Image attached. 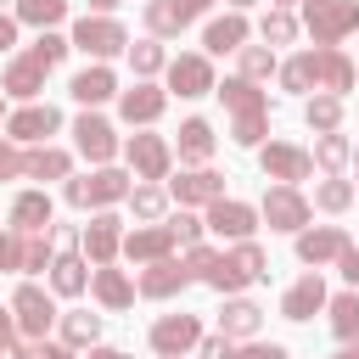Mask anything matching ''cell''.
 I'll list each match as a JSON object with an SVG mask.
<instances>
[{
    "label": "cell",
    "mask_w": 359,
    "mask_h": 359,
    "mask_svg": "<svg viewBox=\"0 0 359 359\" xmlns=\"http://www.w3.org/2000/svg\"><path fill=\"white\" fill-rule=\"evenodd\" d=\"M325 303H331V292H325L320 269H303V275H297V280L280 292V314H286V320H314Z\"/></svg>",
    "instance_id": "7402d4cb"
},
{
    "label": "cell",
    "mask_w": 359,
    "mask_h": 359,
    "mask_svg": "<svg viewBox=\"0 0 359 359\" xmlns=\"http://www.w3.org/2000/svg\"><path fill=\"white\" fill-rule=\"evenodd\" d=\"M0 50H17V11H0Z\"/></svg>",
    "instance_id": "816d5d0a"
},
{
    "label": "cell",
    "mask_w": 359,
    "mask_h": 359,
    "mask_svg": "<svg viewBox=\"0 0 359 359\" xmlns=\"http://www.w3.org/2000/svg\"><path fill=\"white\" fill-rule=\"evenodd\" d=\"M303 6V28L314 45H342L348 34H359V0H297Z\"/></svg>",
    "instance_id": "277c9868"
},
{
    "label": "cell",
    "mask_w": 359,
    "mask_h": 359,
    "mask_svg": "<svg viewBox=\"0 0 359 359\" xmlns=\"http://www.w3.org/2000/svg\"><path fill=\"white\" fill-rule=\"evenodd\" d=\"M90 292H95V303H101V309H112V314H118V309H129V303H135V292H140V286H135L123 269L95 264V269H90Z\"/></svg>",
    "instance_id": "83f0119b"
},
{
    "label": "cell",
    "mask_w": 359,
    "mask_h": 359,
    "mask_svg": "<svg viewBox=\"0 0 359 359\" xmlns=\"http://www.w3.org/2000/svg\"><path fill=\"white\" fill-rule=\"evenodd\" d=\"M168 230H174V241H180V247H196V241L208 236V219H196V213H185V208H180V213L168 219Z\"/></svg>",
    "instance_id": "7dc6e473"
},
{
    "label": "cell",
    "mask_w": 359,
    "mask_h": 359,
    "mask_svg": "<svg viewBox=\"0 0 359 359\" xmlns=\"http://www.w3.org/2000/svg\"><path fill=\"white\" fill-rule=\"evenodd\" d=\"M67 95H73L79 107H101V101H118V73H112L107 62H90L84 73H73Z\"/></svg>",
    "instance_id": "484cf974"
},
{
    "label": "cell",
    "mask_w": 359,
    "mask_h": 359,
    "mask_svg": "<svg viewBox=\"0 0 359 359\" xmlns=\"http://www.w3.org/2000/svg\"><path fill=\"white\" fill-rule=\"evenodd\" d=\"M219 331L224 337H236V342H252L258 331H264V309L252 303V297H224V309H219Z\"/></svg>",
    "instance_id": "f1b7e54d"
},
{
    "label": "cell",
    "mask_w": 359,
    "mask_h": 359,
    "mask_svg": "<svg viewBox=\"0 0 359 359\" xmlns=\"http://www.w3.org/2000/svg\"><path fill=\"white\" fill-rule=\"evenodd\" d=\"M129 213H135L140 224L168 219V185H163V180H140V185L129 191Z\"/></svg>",
    "instance_id": "d6a6232c"
},
{
    "label": "cell",
    "mask_w": 359,
    "mask_h": 359,
    "mask_svg": "<svg viewBox=\"0 0 359 359\" xmlns=\"http://www.w3.org/2000/svg\"><path fill=\"white\" fill-rule=\"evenodd\" d=\"M45 62L34 56V50H17L11 62H6V73H0V90L11 95V101H39V90H45Z\"/></svg>",
    "instance_id": "ffe728a7"
},
{
    "label": "cell",
    "mask_w": 359,
    "mask_h": 359,
    "mask_svg": "<svg viewBox=\"0 0 359 359\" xmlns=\"http://www.w3.org/2000/svg\"><path fill=\"white\" fill-rule=\"evenodd\" d=\"M28 50H34V56H39L45 67H56V62H62V56L73 50V39H67V34H56V28H39V39H34Z\"/></svg>",
    "instance_id": "f6af8a7d"
},
{
    "label": "cell",
    "mask_w": 359,
    "mask_h": 359,
    "mask_svg": "<svg viewBox=\"0 0 359 359\" xmlns=\"http://www.w3.org/2000/svg\"><path fill=\"white\" fill-rule=\"evenodd\" d=\"M230 258H236V269H241L247 280H269V252H264L252 236H247V241H236V247H230Z\"/></svg>",
    "instance_id": "ee69618b"
},
{
    "label": "cell",
    "mask_w": 359,
    "mask_h": 359,
    "mask_svg": "<svg viewBox=\"0 0 359 359\" xmlns=\"http://www.w3.org/2000/svg\"><path fill=\"white\" fill-rule=\"evenodd\" d=\"M0 180H28V146L0 135Z\"/></svg>",
    "instance_id": "bcb514c9"
},
{
    "label": "cell",
    "mask_w": 359,
    "mask_h": 359,
    "mask_svg": "<svg viewBox=\"0 0 359 359\" xmlns=\"http://www.w3.org/2000/svg\"><path fill=\"white\" fill-rule=\"evenodd\" d=\"M359 196H353V180H342V174H325L320 185H314V208L320 213H348Z\"/></svg>",
    "instance_id": "f35d334b"
},
{
    "label": "cell",
    "mask_w": 359,
    "mask_h": 359,
    "mask_svg": "<svg viewBox=\"0 0 359 359\" xmlns=\"http://www.w3.org/2000/svg\"><path fill=\"white\" fill-rule=\"evenodd\" d=\"M348 247H353V241H348V230H342V224H309V230H297V258H303L309 269L337 264Z\"/></svg>",
    "instance_id": "e0dca14e"
},
{
    "label": "cell",
    "mask_w": 359,
    "mask_h": 359,
    "mask_svg": "<svg viewBox=\"0 0 359 359\" xmlns=\"http://www.w3.org/2000/svg\"><path fill=\"white\" fill-rule=\"evenodd\" d=\"M247 6H258V0H230V11H247Z\"/></svg>",
    "instance_id": "6f0895ef"
},
{
    "label": "cell",
    "mask_w": 359,
    "mask_h": 359,
    "mask_svg": "<svg viewBox=\"0 0 359 359\" xmlns=\"http://www.w3.org/2000/svg\"><path fill=\"white\" fill-rule=\"evenodd\" d=\"M325 314H331V337H337V342H359V292H353V286L337 292V297L325 303Z\"/></svg>",
    "instance_id": "836d02e7"
},
{
    "label": "cell",
    "mask_w": 359,
    "mask_h": 359,
    "mask_svg": "<svg viewBox=\"0 0 359 359\" xmlns=\"http://www.w3.org/2000/svg\"><path fill=\"white\" fill-rule=\"evenodd\" d=\"M247 34H252L247 11H224V17H213V22L202 28V50H208V56H236V50L247 45Z\"/></svg>",
    "instance_id": "cb8c5ba5"
},
{
    "label": "cell",
    "mask_w": 359,
    "mask_h": 359,
    "mask_svg": "<svg viewBox=\"0 0 359 359\" xmlns=\"http://www.w3.org/2000/svg\"><path fill=\"white\" fill-rule=\"evenodd\" d=\"M168 112V84H151V79H135L129 90H118V118L129 129H151L157 118Z\"/></svg>",
    "instance_id": "9c48e42d"
},
{
    "label": "cell",
    "mask_w": 359,
    "mask_h": 359,
    "mask_svg": "<svg viewBox=\"0 0 359 359\" xmlns=\"http://www.w3.org/2000/svg\"><path fill=\"white\" fill-rule=\"evenodd\" d=\"M202 286H213V292L236 297V292H241V286H252V280H247V275L236 269V258H230V252H219V258H213V269L202 275Z\"/></svg>",
    "instance_id": "7bdbcfd3"
},
{
    "label": "cell",
    "mask_w": 359,
    "mask_h": 359,
    "mask_svg": "<svg viewBox=\"0 0 359 359\" xmlns=\"http://www.w3.org/2000/svg\"><path fill=\"white\" fill-rule=\"evenodd\" d=\"M73 146H79V157H84V163H95V168H101V163H112V157H118V129H112L95 107H84V112L73 118Z\"/></svg>",
    "instance_id": "7c38bea8"
},
{
    "label": "cell",
    "mask_w": 359,
    "mask_h": 359,
    "mask_svg": "<svg viewBox=\"0 0 359 359\" xmlns=\"http://www.w3.org/2000/svg\"><path fill=\"white\" fill-rule=\"evenodd\" d=\"M269 6H297V0H269Z\"/></svg>",
    "instance_id": "94428289"
},
{
    "label": "cell",
    "mask_w": 359,
    "mask_h": 359,
    "mask_svg": "<svg viewBox=\"0 0 359 359\" xmlns=\"http://www.w3.org/2000/svg\"><path fill=\"white\" fill-rule=\"evenodd\" d=\"M90 269H95V264H90L79 247H62L56 264H50V292H56V297H84V292H90Z\"/></svg>",
    "instance_id": "d4e9b609"
},
{
    "label": "cell",
    "mask_w": 359,
    "mask_h": 359,
    "mask_svg": "<svg viewBox=\"0 0 359 359\" xmlns=\"http://www.w3.org/2000/svg\"><path fill=\"white\" fill-rule=\"evenodd\" d=\"M118 6H123V0H90V11H101V17H112Z\"/></svg>",
    "instance_id": "9f6ffc18"
},
{
    "label": "cell",
    "mask_w": 359,
    "mask_h": 359,
    "mask_svg": "<svg viewBox=\"0 0 359 359\" xmlns=\"http://www.w3.org/2000/svg\"><path fill=\"white\" fill-rule=\"evenodd\" d=\"M56 129H62V112H56L50 101H22V107L6 118V135H11L17 146H45Z\"/></svg>",
    "instance_id": "9a60e30c"
},
{
    "label": "cell",
    "mask_w": 359,
    "mask_h": 359,
    "mask_svg": "<svg viewBox=\"0 0 359 359\" xmlns=\"http://www.w3.org/2000/svg\"><path fill=\"white\" fill-rule=\"evenodd\" d=\"M50 224H56L50 196H45V191H17V202H11V230H17V236H34V230H50Z\"/></svg>",
    "instance_id": "f546056e"
},
{
    "label": "cell",
    "mask_w": 359,
    "mask_h": 359,
    "mask_svg": "<svg viewBox=\"0 0 359 359\" xmlns=\"http://www.w3.org/2000/svg\"><path fill=\"white\" fill-rule=\"evenodd\" d=\"M236 359H292V348L286 342H236Z\"/></svg>",
    "instance_id": "c3c4849f"
},
{
    "label": "cell",
    "mask_w": 359,
    "mask_h": 359,
    "mask_svg": "<svg viewBox=\"0 0 359 359\" xmlns=\"http://www.w3.org/2000/svg\"><path fill=\"white\" fill-rule=\"evenodd\" d=\"M56 325H62V342L67 348H95L101 342V314H90V309H67Z\"/></svg>",
    "instance_id": "d590c367"
},
{
    "label": "cell",
    "mask_w": 359,
    "mask_h": 359,
    "mask_svg": "<svg viewBox=\"0 0 359 359\" xmlns=\"http://www.w3.org/2000/svg\"><path fill=\"white\" fill-rule=\"evenodd\" d=\"M135 286H140V297H157V303H163V297H180V292L191 286V269H185V258L168 252V258H157V264H140V280H135Z\"/></svg>",
    "instance_id": "44dd1931"
},
{
    "label": "cell",
    "mask_w": 359,
    "mask_h": 359,
    "mask_svg": "<svg viewBox=\"0 0 359 359\" xmlns=\"http://www.w3.org/2000/svg\"><path fill=\"white\" fill-rule=\"evenodd\" d=\"M314 163H320L325 174H342V168L353 163V140H348L342 129H331V135H314Z\"/></svg>",
    "instance_id": "8d00e7d4"
},
{
    "label": "cell",
    "mask_w": 359,
    "mask_h": 359,
    "mask_svg": "<svg viewBox=\"0 0 359 359\" xmlns=\"http://www.w3.org/2000/svg\"><path fill=\"white\" fill-rule=\"evenodd\" d=\"M56 264V236L50 230H34V236H17V275H39Z\"/></svg>",
    "instance_id": "4dcf8cb0"
},
{
    "label": "cell",
    "mask_w": 359,
    "mask_h": 359,
    "mask_svg": "<svg viewBox=\"0 0 359 359\" xmlns=\"http://www.w3.org/2000/svg\"><path fill=\"white\" fill-rule=\"evenodd\" d=\"M163 79H168V95H180V101H196V95H213V62H208V50H180V56H168V67H163Z\"/></svg>",
    "instance_id": "ba28073f"
},
{
    "label": "cell",
    "mask_w": 359,
    "mask_h": 359,
    "mask_svg": "<svg viewBox=\"0 0 359 359\" xmlns=\"http://www.w3.org/2000/svg\"><path fill=\"white\" fill-rule=\"evenodd\" d=\"M6 6H17V0H0V11H6Z\"/></svg>",
    "instance_id": "6125c7cd"
},
{
    "label": "cell",
    "mask_w": 359,
    "mask_h": 359,
    "mask_svg": "<svg viewBox=\"0 0 359 359\" xmlns=\"http://www.w3.org/2000/svg\"><path fill=\"white\" fill-rule=\"evenodd\" d=\"M67 39H73V50H84L90 62H112L118 50H129V28H123L118 17H101V11H84Z\"/></svg>",
    "instance_id": "5b68a950"
},
{
    "label": "cell",
    "mask_w": 359,
    "mask_h": 359,
    "mask_svg": "<svg viewBox=\"0 0 359 359\" xmlns=\"http://www.w3.org/2000/svg\"><path fill=\"white\" fill-rule=\"evenodd\" d=\"M196 353H202V359H236V337L213 331V337H202V342H196Z\"/></svg>",
    "instance_id": "681fc988"
},
{
    "label": "cell",
    "mask_w": 359,
    "mask_h": 359,
    "mask_svg": "<svg viewBox=\"0 0 359 359\" xmlns=\"http://www.w3.org/2000/svg\"><path fill=\"white\" fill-rule=\"evenodd\" d=\"M123 236H129V230H123V219H118L112 208H101V213L79 230V252H84L90 264H112V258L123 252Z\"/></svg>",
    "instance_id": "2e32d148"
},
{
    "label": "cell",
    "mask_w": 359,
    "mask_h": 359,
    "mask_svg": "<svg viewBox=\"0 0 359 359\" xmlns=\"http://www.w3.org/2000/svg\"><path fill=\"white\" fill-rule=\"evenodd\" d=\"M258 168H264V180H275V185H297V180L314 174V151H303V146H292V140H264V146H258Z\"/></svg>",
    "instance_id": "30bf717a"
},
{
    "label": "cell",
    "mask_w": 359,
    "mask_h": 359,
    "mask_svg": "<svg viewBox=\"0 0 359 359\" xmlns=\"http://www.w3.org/2000/svg\"><path fill=\"white\" fill-rule=\"evenodd\" d=\"M123 157H129L135 180H168V168H174V146L163 135H146V129H135L123 140Z\"/></svg>",
    "instance_id": "4fadbf2b"
},
{
    "label": "cell",
    "mask_w": 359,
    "mask_h": 359,
    "mask_svg": "<svg viewBox=\"0 0 359 359\" xmlns=\"http://www.w3.org/2000/svg\"><path fill=\"white\" fill-rule=\"evenodd\" d=\"M258 219H264L269 230H280V236H297V230H309L314 202H309L297 185H269V191L258 196Z\"/></svg>",
    "instance_id": "8992f818"
},
{
    "label": "cell",
    "mask_w": 359,
    "mask_h": 359,
    "mask_svg": "<svg viewBox=\"0 0 359 359\" xmlns=\"http://www.w3.org/2000/svg\"><path fill=\"white\" fill-rule=\"evenodd\" d=\"M213 11V0H146V34L151 39H174V34H185L196 17H208Z\"/></svg>",
    "instance_id": "8fae6325"
},
{
    "label": "cell",
    "mask_w": 359,
    "mask_h": 359,
    "mask_svg": "<svg viewBox=\"0 0 359 359\" xmlns=\"http://www.w3.org/2000/svg\"><path fill=\"white\" fill-rule=\"evenodd\" d=\"M6 101H11V95H6V90H0V118H6Z\"/></svg>",
    "instance_id": "91938a15"
},
{
    "label": "cell",
    "mask_w": 359,
    "mask_h": 359,
    "mask_svg": "<svg viewBox=\"0 0 359 359\" xmlns=\"http://www.w3.org/2000/svg\"><path fill=\"white\" fill-rule=\"evenodd\" d=\"M180 241H174V230H168V219H157V224H135L129 236H123V258L129 264H157V258H168Z\"/></svg>",
    "instance_id": "603a6c76"
},
{
    "label": "cell",
    "mask_w": 359,
    "mask_h": 359,
    "mask_svg": "<svg viewBox=\"0 0 359 359\" xmlns=\"http://www.w3.org/2000/svg\"><path fill=\"white\" fill-rule=\"evenodd\" d=\"M275 79H280V90H292V95H309V90L348 95V90L359 84V62H353L342 45H309V50L286 56Z\"/></svg>",
    "instance_id": "6da1fadb"
},
{
    "label": "cell",
    "mask_w": 359,
    "mask_h": 359,
    "mask_svg": "<svg viewBox=\"0 0 359 359\" xmlns=\"http://www.w3.org/2000/svg\"><path fill=\"white\" fill-rule=\"evenodd\" d=\"M11 320H17V331H22L28 342H45V337H50V325L62 320V314H56V292H45V286L22 280V286L11 292Z\"/></svg>",
    "instance_id": "52a82bcc"
},
{
    "label": "cell",
    "mask_w": 359,
    "mask_h": 359,
    "mask_svg": "<svg viewBox=\"0 0 359 359\" xmlns=\"http://www.w3.org/2000/svg\"><path fill=\"white\" fill-rule=\"evenodd\" d=\"M213 146H219L213 123H208V118H185V123H180V140H174V157H180L185 168H202V163L213 157Z\"/></svg>",
    "instance_id": "4316f807"
},
{
    "label": "cell",
    "mask_w": 359,
    "mask_h": 359,
    "mask_svg": "<svg viewBox=\"0 0 359 359\" xmlns=\"http://www.w3.org/2000/svg\"><path fill=\"white\" fill-rule=\"evenodd\" d=\"M258 224H264V219H258V208H252V202H236V196L208 202V230H213V236H224V241H247Z\"/></svg>",
    "instance_id": "d6986e66"
},
{
    "label": "cell",
    "mask_w": 359,
    "mask_h": 359,
    "mask_svg": "<svg viewBox=\"0 0 359 359\" xmlns=\"http://www.w3.org/2000/svg\"><path fill=\"white\" fill-rule=\"evenodd\" d=\"M73 174V151L67 146H28V180H67Z\"/></svg>",
    "instance_id": "1f68e13d"
},
{
    "label": "cell",
    "mask_w": 359,
    "mask_h": 359,
    "mask_svg": "<svg viewBox=\"0 0 359 359\" xmlns=\"http://www.w3.org/2000/svg\"><path fill=\"white\" fill-rule=\"evenodd\" d=\"M90 359H129V353H123V348H101V342H95V348H90Z\"/></svg>",
    "instance_id": "11a10c76"
},
{
    "label": "cell",
    "mask_w": 359,
    "mask_h": 359,
    "mask_svg": "<svg viewBox=\"0 0 359 359\" xmlns=\"http://www.w3.org/2000/svg\"><path fill=\"white\" fill-rule=\"evenodd\" d=\"M353 168H359V146H353ZM353 196H359V180H353Z\"/></svg>",
    "instance_id": "680465c9"
},
{
    "label": "cell",
    "mask_w": 359,
    "mask_h": 359,
    "mask_svg": "<svg viewBox=\"0 0 359 359\" xmlns=\"http://www.w3.org/2000/svg\"><path fill=\"white\" fill-rule=\"evenodd\" d=\"M303 123H309L314 135H331V129H342V95H331V90L309 95V101H303Z\"/></svg>",
    "instance_id": "e575fe53"
},
{
    "label": "cell",
    "mask_w": 359,
    "mask_h": 359,
    "mask_svg": "<svg viewBox=\"0 0 359 359\" xmlns=\"http://www.w3.org/2000/svg\"><path fill=\"white\" fill-rule=\"evenodd\" d=\"M337 269H342V280H348V286L359 292V247H348V252L337 258Z\"/></svg>",
    "instance_id": "f5cc1de1"
},
{
    "label": "cell",
    "mask_w": 359,
    "mask_h": 359,
    "mask_svg": "<svg viewBox=\"0 0 359 359\" xmlns=\"http://www.w3.org/2000/svg\"><path fill=\"white\" fill-rule=\"evenodd\" d=\"M135 174H123V168H112V163H101V168H90V174H67L62 180V202L67 208H112V202H129V185Z\"/></svg>",
    "instance_id": "3957f363"
},
{
    "label": "cell",
    "mask_w": 359,
    "mask_h": 359,
    "mask_svg": "<svg viewBox=\"0 0 359 359\" xmlns=\"http://www.w3.org/2000/svg\"><path fill=\"white\" fill-rule=\"evenodd\" d=\"M202 337H208V331H202L196 314H163V320L151 325V353H157V359H185V353H196Z\"/></svg>",
    "instance_id": "5bb4252c"
},
{
    "label": "cell",
    "mask_w": 359,
    "mask_h": 359,
    "mask_svg": "<svg viewBox=\"0 0 359 359\" xmlns=\"http://www.w3.org/2000/svg\"><path fill=\"white\" fill-rule=\"evenodd\" d=\"M28 359H79V348H67V342H50V337H45V342H34V353H28Z\"/></svg>",
    "instance_id": "f907efd6"
},
{
    "label": "cell",
    "mask_w": 359,
    "mask_h": 359,
    "mask_svg": "<svg viewBox=\"0 0 359 359\" xmlns=\"http://www.w3.org/2000/svg\"><path fill=\"white\" fill-rule=\"evenodd\" d=\"M258 34H264V45H292V39L303 34V22L292 17V6H269L264 22H258Z\"/></svg>",
    "instance_id": "ab89813d"
},
{
    "label": "cell",
    "mask_w": 359,
    "mask_h": 359,
    "mask_svg": "<svg viewBox=\"0 0 359 359\" xmlns=\"http://www.w3.org/2000/svg\"><path fill=\"white\" fill-rule=\"evenodd\" d=\"M0 269L17 275V230H0Z\"/></svg>",
    "instance_id": "db71d44e"
},
{
    "label": "cell",
    "mask_w": 359,
    "mask_h": 359,
    "mask_svg": "<svg viewBox=\"0 0 359 359\" xmlns=\"http://www.w3.org/2000/svg\"><path fill=\"white\" fill-rule=\"evenodd\" d=\"M168 196L180 202V208H208V202H219L224 196V174L219 168H180V180H168Z\"/></svg>",
    "instance_id": "ac0fdd59"
},
{
    "label": "cell",
    "mask_w": 359,
    "mask_h": 359,
    "mask_svg": "<svg viewBox=\"0 0 359 359\" xmlns=\"http://www.w3.org/2000/svg\"><path fill=\"white\" fill-rule=\"evenodd\" d=\"M213 95L224 101V112H230V140L236 146H247V151H258L264 146V135H269V95L252 84V79H224V84H213Z\"/></svg>",
    "instance_id": "7a4b0ae2"
},
{
    "label": "cell",
    "mask_w": 359,
    "mask_h": 359,
    "mask_svg": "<svg viewBox=\"0 0 359 359\" xmlns=\"http://www.w3.org/2000/svg\"><path fill=\"white\" fill-rule=\"evenodd\" d=\"M236 73L241 79H269V73H280V62H275V45H241L236 50Z\"/></svg>",
    "instance_id": "60d3db41"
},
{
    "label": "cell",
    "mask_w": 359,
    "mask_h": 359,
    "mask_svg": "<svg viewBox=\"0 0 359 359\" xmlns=\"http://www.w3.org/2000/svg\"><path fill=\"white\" fill-rule=\"evenodd\" d=\"M123 56H129L135 79H157V73L168 67V50H163V39H151V34H146V39H135V45L123 50Z\"/></svg>",
    "instance_id": "74e56055"
},
{
    "label": "cell",
    "mask_w": 359,
    "mask_h": 359,
    "mask_svg": "<svg viewBox=\"0 0 359 359\" xmlns=\"http://www.w3.org/2000/svg\"><path fill=\"white\" fill-rule=\"evenodd\" d=\"M11 11H17V22H28V28H56V22H67V0H17Z\"/></svg>",
    "instance_id": "b9f144b4"
}]
</instances>
